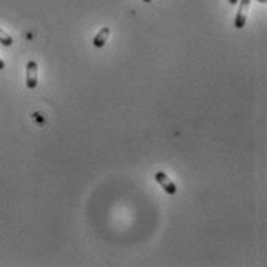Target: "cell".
I'll list each match as a JSON object with an SVG mask.
<instances>
[{"label": "cell", "mask_w": 267, "mask_h": 267, "mask_svg": "<svg viewBox=\"0 0 267 267\" xmlns=\"http://www.w3.org/2000/svg\"><path fill=\"white\" fill-rule=\"evenodd\" d=\"M252 0H238V13L235 17V28L241 30L245 27V22H247V14H249V7H250Z\"/></svg>", "instance_id": "1"}, {"label": "cell", "mask_w": 267, "mask_h": 267, "mask_svg": "<svg viewBox=\"0 0 267 267\" xmlns=\"http://www.w3.org/2000/svg\"><path fill=\"white\" fill-rule=\"evenodd\" d=\"M154 179H155V182L160 185V187L165 190V193L167 194H176L177 193V187H176V183L168 177V174L167 173H163V171H158V173H155V176H154Z\"/></svg>", "instance_id": "2"}, {"label": "cell", "mask_w": 267, "mask_h": 267, "mask_svg": "<svg viewBox=\"0 0 267 267\" xmlns=\"http://www.w3.org/2000/svg\"><path fill=\"white\" fill-rule=\"evenodd\" d=\"M37 64H36V61H28L27 63V79H25V84L30 90H34L37 87Z\"/></svg>", "instance_id": "3"}, {"label": "cell", "mask_w": 267, "mask_h": 267, "mask_svg": "<svg viewBox=\"0 0 267 267\" xmlns=\"http://www.w3.org/2000/svg\"><path fill=\"white\" fill-rule=\"evenodd\" d=\"M109 36H111V28L109 27H102L93 37L92 40V44L95 48H102L106 44H108V40H109Z\"/></svg>", "instance_id": "4"}, {"label": "cell", "mask_w": 267, "mask_h": 267, "mask_svg": "<svg viewBox=\"0 0 267 267\" xmlns=\"http://www.w3.org/2000/svg\"><path fill=\"white\" fill-rule=\"evenodd\" d=\"M0 44L5 45V47L13 45V37L5 30H2V28H0Z\"/></svg>", "instance_id": "5"}, {"label": "cell", "mask_w": 267, "mask_h": 267, "mask_svg": "<svg viewBox=\"0 0 267 267\" xmlns=\"http://www.w3.org/2000/svg\"><path fill=\"white\" fill-rule=\"evenodd\" d=\"M5 69V63H4V59H0V70H4Z\"/></svg>", "instance_id": "6"}, {"label": "cell", "mask_w": 267, "mask_h": 267, "mask_svg": "<svg viewBox=\"0 0 267 267\" xmlns=\"http://www.w3.org/2000/svg\"><path fill=\"white\" fill-rule=\"evenodd\" d=\"M229 4H230V5H236L238 0H229Z\"/></svg>", "instance_id": "7"}, {"label": "cell", "mask_w": 267, "mask_h": 267, "mask_svg": "<svg viewBox=\"0 0 267 267\" xmlns=\"http://www.w3.org/2000/svg\"><path fill=\"white\" fill-rule=\"evenodd\" d=\"M143 2H145V4H151V2H152V0H143Z\"/></svg>", "instance_id": "8"}, {"label": "cell", "mask_w": 267, "mask_h": 267, "mask_svg": "<svg viewBox=\"0 0 267 267\" xmlns=\"http://www.w3.org/2000/svg\"><path fill=\"white\" fill-rule=\"evenodd\" d=\"M258 2H259V4H265V2H267V0H258Z\"/></svg>", "instance_id": "9"}]
</instances>
